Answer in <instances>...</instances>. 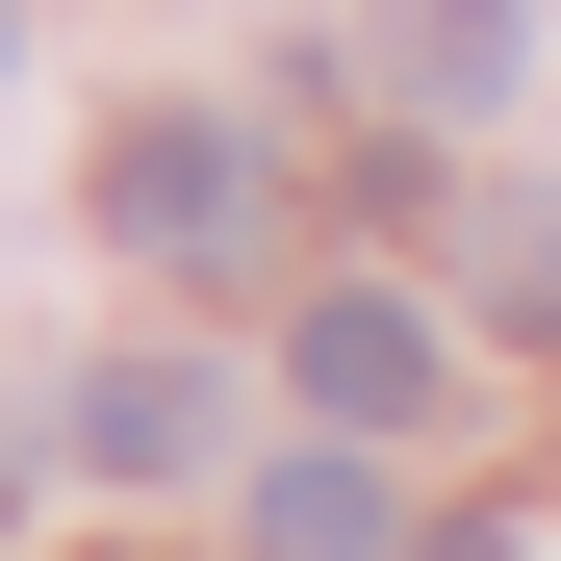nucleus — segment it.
<instances>
[{"mask_svg":"<svg viewBox=\"0 0 561 561\" xmlns=\"http://www.w3.org/2000/svg\"><path fill=\"white\" fill-rule=\"evenodd\" d=\"M255 205H280V179H255V128H205V103L103 153V230H128V255H179V280H230V255H255Z\"/></svg>","mask_w":561,"mask_h":561,"instance_id":"1","label":"nucleus"},{"mask_svg":"<svg viewBox=\"0 0 561 561\" xmlns=\"http://www.w3.org/2000/svg\"><path fill=\"white\" fill-rule=\"evenodd\" d=\"M307 409H332V434H409V409H434V307L332 280V307H307Z\"/></svg>","mask_w":561,"mask_h":561,"instance_id":"2","label":"nucleus"},{"mask_svg":"<svg viewBox=\"0 0 561 561\" xmlns=\"http://www.w3.org/2000/svg\"><path fill=\"white\" fill-rule=\"evenodd\" d=\"M205 434H230V383H205V357H103V383H77V459H103V485H179Z\"/></svg>","mask_w":561,"mask_h":561,"instance_id":"3","label":"nucleus"},{"mask_svg":"<svg viewBox=\"0 0 561 561\" xmlns=\"http://www.w3.org/2000/svg\"><path fill=\"white\" fill-rule=\"evenodd\" d=\"M357 51H383V77H409L434 128H485V103H511V0H383Z\"/></svg>","mask_w":561,"mask_h":561,"instance_id":"4","label":"nucleus"},{"mask_svg":"<svg viewBox=\"0 0 561 561\" xmlns=\"http://www.w3.org/2000/svg\"><path fill=\"white\" fill-rule=\"evenodd\" d=\"M255 561H383V459H280V485H255Z\"/></svg>","mask_w":561,"mask_h":561,"instance_id":"5","label":"nucleus"},{"mask_svg":"<svg viewBox=\"0 0 561 561\" xmlns=\"http://www.w3.org/2000/svg\"><path fill=\"white\" fill-rule=\"evenodd\" d=\"M409 561H536V536H511V511H459V536H409Z\"/></svg>","mask_w":561,"mask_h":561,"instance_id":"6","label":"nucleus"},{"mask_svg":"<svg viewBox=\"0 0 561 561\" xmlns=\"http://www.w3.org/2000/svg\"><path fill=\"white\" fill-rule=\"evenodd\" d=\"M0 511H26V485H0Z\"/></svg>","mask_w":561,"mask_h":561,"instance_id":"7","label":"nucleus"}]
</instances>
